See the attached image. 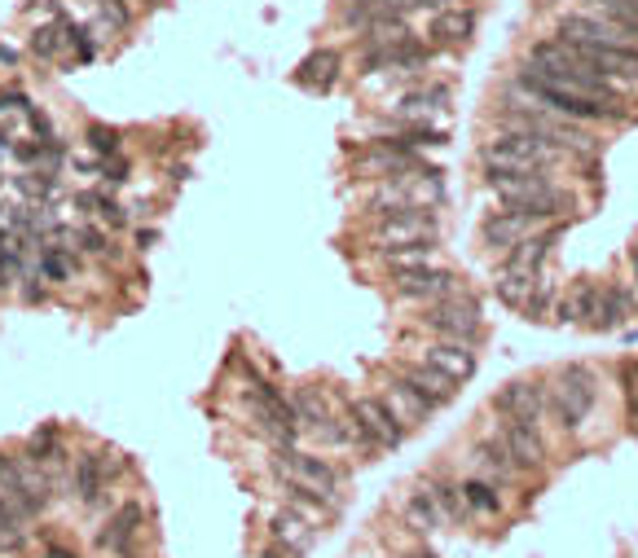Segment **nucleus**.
Instances as JSON below:
<instances>
[{"instance_id":"1","label":"nucleus","mask_w":638,"mask_h":558,"mask_svg":"<svg viewBox=\"0 0 638 558\" xmlns=\"http://www.w3.org/2000/svg\"><path fill=\"white\" fill-rule=\"evenodd\" d=\"M506 102H528V106H542L550 110V115L559 119H572V124H630L634 110L630 102H612V97H590V93H577V88L550 80V75H542L537 66H520L511 80V93H506Z\"/></svg>"},{"instance_id":"2","label":"nucleus","mask_w":638,"mask_h":558,"mask_svg":"<svg viewBox=\"0 0 638 558\" xmlns=\"http://www.w3.org/2000/svg\"><path fill=\"white\" fill-rule=\"evenodd\" d=\"M528 66H537V71L550 75V80L577 88V93H590V97H612V102H630V97L638 93V84L616 80V75L599 71V66H590L586 58H577V53H572L559 36H555V40H537L533 49H528Z\"/></svg>"},{"instance_id":"3","label":"nucleus","mask_w":638,"mask_h":558,"mask_svg":"<svg viewBox=\"0 0 638 558\" xmlns=\"http://www.w3.org/2000/svg\"><path fill=\"white\" fill-rule=\"evenodd\" d=\"M489 189L498 194V203L515 216H524L533 229L559 225L572 211V194L564 185H555L550 176H502V172H484Z\"/></svg>"},{"instance_id":"4","label":"nucleus","mask_w":638,"mask_h":558,"mask_svg":"<svg viewBox=\"0 0 638 558\" xmlns=\"http://www.w3.org/2000/svg\"><path fill=\"white\" fill-rule=\"evenodd\" d=\"M480 163H484V172H502V176H550L555 167L568 163V154L555 150L542 137H533V132L498 128L484 141Z\"/></svg>"},{"instance_id":"5","label":"nucleus","mask_w":638,"mask_h":558,"mask_svg":"<svg viewBox=\"0 0 638 558\" xmlns=\"http://www.w3.org/2000/svg\"><path fill=\"white\" fill-rule=\"evenodd\" d=\"M498 128H515V132H533V137L550 141L555 150L577 154V159H594L599 154V141L586 124H572V119H559L542 106H528V102H506L498 115Z\"/></svg>"},{"instance_id":"6","label":"nucleus","mask_w":638,"mask_h":558,"mask_svg":"<svg viewBox=\"0 0 638 558\" xmlns=\"http://www.w3.org/2000/svg\"><path fill=\"white\" fill-rule=\"evenodd\" d=\"M273 475H278L286 488H295V493L326 501L330 510L344 506V479H339V471L326 462L322 453L295 449V444L291 449H278V457H273Z\"/></svg>"},{"instance_id":"7","label":"nucleus","mask_w":638,"mask_h":558,"mask_svg":"<svg viewBox=\"0 0 638 558\" xmlns=\"http://www.w3.org/2000/svg\"><path fill=\"white\" fill-rule=\"evenodd\" d=\"M546 414L559 422V431H581L599 405V374L590 365H564L555 374V387H546Z\"/></svg>"},{"instance_id":"8","label":"nucleus","mask_w":638,"mask_h":558,"mask_svg":"<svg viewBox=\"0 0 638 558\" xmlns=\"http://www.w3.org/2000/svg\"><path fill=\"white\" fill-rule=\"evenodd\" d=\"M247 409H251V418H256V427L269 435L278 449H291L295 440H300V418H295V405H291V396L278 392V387L269 383V378H260L256 370H247Z\"/></svg>"},{"instance_id":"9","label":"nucleus","mask_w":638,"mask_h":558,"mask_svg":"<svg viewBox=\"0 0 638 558\" xmlns=\"http://www.w3.org/2000/svg\"><path fill=\"white\" fill-rule=\"evenodd\" d=\"M374 251H401V247H436L440 242V220L432 207H396L374 216L370 225Z\"/></svg>"},{"instance_id":"10","label":"nucleus","mask_w":638,"mask_h":558,"mask_svg":"<svg viewBox=\"0 0 638 558\" xmlns=\"http://www.w3.org/2000/svg\"><path fill=\"white\" fill-rule=\"evenodd\" d=\"M423 326L440 334V339H458V343H476L484 321H480V304L471 295H449V299H436V304L423 308Z\"/></svg>"},{"instance_id":"11","label":"nucleus","mask_w":638,"mask_h":558,"mask_svg":"<svg viewBox=\"0 0 638 558\" xmlns=\"http://www.w3.org/2000/svg\"><path fill=\"white\" fill-rule=\"evenodd\" d=\"M392 290L410 304H436V299H449L458 295L462 282L454 269H440V264H418V269H396L392 273Z\"/></svg>"},{"instance_id":"12","label":"nucleus","mask_w":638,"mask_h":558,"mask_svg":"<svg viewBox=\"0 0 638 558\" xmlns=\"http://www.w3.org/2000/svg\"><path fill=\"white\" fill-rule=\"evenodd\" d=\"M559 36H564V40H590V44H612V49H634L638 53V27H625V22L586 14V9L559 18Z\"/></svg>"},{"instance_id":"13","label":"nucleus","mask_w":638,"mask_h":558,"mask_svg":"<svg viewBox=\"0 0 638 558\" xmlns=\"http://www.w3.org/2000/svg\"><path fill=\"white\" fill-rule=\"evenodd\" d=\"M546 383L537 378H515L506 383L498 396H493V414L506 418V422H528V427H542L546 418Z\"/></svg>"},{"instance_id":"14","label":"nucleus","mask_w":638,"mask_h":558,"mask_svg":"<svg viewBox=\"0 0 638 558\" xmlns=\"http://www.w3.org/2000/svg\"><path fill=\"white\" fill-rule=\"evenodd\" d=\"M141 528H146V506H141V501H124V506H115L110 519L102 523L97 545H102L110 558H137Z\"/></svg>"},{"instance_id":"15","label":"nucleus","mask_w":638,"mask_h":558,"mask_svg":"<svg viewBox=\"0 0 638 558\" xmlns=\"http://www.w3.org/2000/svg\"><path fill=\"white\" fill-rule=\"evenodd\" d=\"M348 414L366 427V435L374 440V449H396V444L405 440V431H410L401 418H396V409L388 405V396H361V400H352Z\"/></svg>"},{"instance_id":"16","label":"nucleus","mask_w":638,"mask_h":558,"mask_svg":"<svg viewBox=\"0 0 638 558\" xmlns=\"http://www.w3.org/2000/svg\"><path fill=\"white\" fill-rule=\"evenodd\" d=\"M115 457L110 453H80L75 457V466H71V493L80 497V506H102V497L110 493V479H115Z\"/></svg>"},{"instance_id":"17","label":"nucleus","mask_w":638,"mask_h":558,"mask_svg":"<svg viewBox=\"0 0 638 558\" xmlns=\"http://www.w3.org/2000/svg\"><path fill=\"white\" fill-rule=\"evenodd\" d=\"M498 440L506 444V453L515 457V466L528 475V471H542L546 466V440H542V427H528V422H498Z\"/></svg>"},{"instance_id":"18","label":"nucleus","mask_w":638,"mask_h":558,"mask_svg":"<svg viewBox=\"0 0 638 558\" xmlns=\"http://www.w3.org/2000/svg\"><path fill=\"white\" fill-rule=\"evenodd\" d=\"M418 361L432 365L436 374H445L449 383H467L471 374H476V343H458V339H440L432 348L418 352Z\"/></svg>"},{"instance_id":"19","label":"nucleus","mask_w":638,"mask_h":558,"mask_svg":"<svg viewBox=\"0 0 638 558\" xmlns=\"http://www.w3.org/2000/svg\"><path fill=\"white\" fill-rule=\"evenodd\" d=\"M480 27V14L467 5H449V9H436L432 14V27H427V40L440 44V49H462Z\"/></svg>"},{"instance_id":"20","label":"nucleus","mask_w":638,"mask_h":558,"mask_svg":"<svg viewBox=\"0 0 638 558\" xmlns=\"http://www.w3.org/2000/svg\"><path fill=\"white\" fill-rule=\"evenodd\" d=\"M269 545H278V550H286L291 558H304V554H313V545H317V528L286 506L269 519Z\"/></svg>"},{"instance_id":"21","label":"nucleus","mask_w":638,"mask_h":558,"mask_svg":"<svg viewBox=\"0 0 638 558\" xmlns=\"http://www.w3.org/2000/svg\"><path fill=\"white\" fill-rule=\"evenodd\" d=\"M528 233H537L533 225H528L524 216H515V211H493V216H484V225H480V242L489 247L493 255H511L520 242L528 238Z\"/></svg>"},{"instance_id":"22","label":"nucleus","mask_w":638,"mask_h":558,"mask_svg":"<svg viewBox=\"0 0 638 558\" xmlns=\"http://www.w3.org/2000/svg\"><path fill=\"white\" fill-rule=\"evenodd\" d=\"M555 238H559V225H550V229H542V233H528V238H524L511 255H502V269L537 277V273H542V264L550 260V247H555Z\"/></svg>"},{"instance_id":"23","label":"nucleus","mask_w":638,"mask_h":558,"mask_svg":"<svg viewBox=\"0 0 638 558\" xmlns=\"http://www.w3.org/2000/svg\"><path fill=\"white\" fill-rule=\"evenodd\" d=\"M471 462H476V471L489 479V484H515L524 471L515 466V457L506 453V444L498 435H489V440H480L476 449H471Z\"/></svg>"},{"instance_id":"24","label":"nucleus","mask_w":638,"mask_h":558,"mask_svg":"<svg viewBox=\"0 0 638 558\" xmlns=\"http://www.w3.org/2000/svg\"><path fill=\"white\" fill-rule=\"evenodd\" d=\"M599 299H603V286L599 282H577L568 295L555 299V317L559 321H577V326H590L599 321Z\"/></svg>"},{"instance_id":"25","label":"nucleus","mask_w":638,"mask_h":558,"mask_svg":"<svg viewBox=\"0 0 638 558\" xmlns=\"http://www.w3.org/2000/svg\"><path fill=\"white\" fill-rule=\"evenodd\" d=\"M396 378H401V383L410 387V392H418V396H423V400H427V405H432V409H445L449 400H454V392H458V383H449L445 374H436L432 365H423V361H418L414 370L396 374Z\"/></svg>"},{"instance_id":"26","label":"nucleus","mask_w":638,"mask_h":558,"mask_svg":"<svg viewBox=\"0 0 638 558\" xmlns=\"http://www.w3.org/2000/svg\"><path fill=\"white\" fill-rule=\"evenodd\" d=\"M445 106H449V88H445V84H427V88H414V93H405L392 110H396L401 119H410V124H427L432 115H445Z\"/></svg>"},{"instance_id":"27","label":"nucleus","mask_w":638,"mask_h":558,"mask_svg":"<svg viewBox=\"0 0 638 558\" xmlns=\"http://www.w3.org/2000/svg\"><path fill=\"white\" fill-rule=\"evenodd\" d=\"M634 308H638V295H630V286L608 282V286H603V299H599V321H594V330L625 326V321L634 317Z\"/></svg>"},{"instance_id":"28","label":"nucleus","mask_w":638,"mask_h":558,"mask_svg":"<svg viewBox=\"0 0 638 558\" xmlns=\"http://www.w3.org/2000/svg\"><path fill=\"white\" fill-rule=\"evenodd\" d=\"M388 405L396 409V418H401L405 427H418V422H427V418L436 414V409L427 405V400L418 396V392H410L401 378H392V383H388Z\"/></svg>"},{"instance_id":"29","label":"nucleus","mask_w":638,"mask_h":558,"mask_svg":"<svg viewBox=\"0 0 638 558\" xmlns=\"http://www.w3.org/2000/svg\"><path fill=\"white\" fill-rule=\"evenodd\" d=\"M295 80H300L304 88H330L339 80V53H308V58L300 62V71H295Z\"/></svg>"},{"instance_id":"30","label":"nucleus","mask_w":638,"mask_h":558,"mask_svg":"<svg viewBox=\"0 0 638 558\" xmlns=\"http://www.w3.org/2000/svg\"><path fill=\"white\" fill-rule=\"evenodd\" d=\"M291 405H295V418H300V431H322L335 422V414H330V405H326V396H317L313 387H304V392H295L291 396Z\"/></svg>"},{"instance_id":"31","label":"nucleus","mask_w":638,"mask_h":558,"mask_svg":"<svg viewBox=\"0 0 638 558\" xmlns=\"http://www.w3.org/2000/svg\"><path fill=\"white\" fill-rule=\"evenodd\" d=\"M405 523H410L414 532H436L440 523V506H436V493H432V484L427 488H418V493H410V501H405Z\"/></svg>"},{"instance_id":"32","label":"nucleus","mask_w":638,"mask_h":558,"mask_svg":"<svg viewBox=\"0 0 638 558\" xmlns=\"http://www.w3.org/2000/svg\"><path fill=\"white\" fill-rule=\"evenodd\" d=\"M462 501H467V510H476V515H502V497H498V484H489V479H462Z\"/></svg>"},{"instance_id":"33","label":"nucleus","mask_w":638,"mask_h":558,"mask_svg":"<svg viewBox=\"0 0 638 558\" xmlns=\"http://www.w3.org/2000/svg\"><path fill=\"white\" fill-rule=\"evenodd\" d=\"M80 269V251L75 247H44L40 251V273L49 277V282H66V277H75Z\"/></svg>"},{"instance_id":"34","label":"nucleus","mask_w":638,"mask_h":558,"mask_svg":"<svg viewBox=\"0 0 638 558\" xmlns=\"http://www.w3.org/2000/svg\"><path fill=\"white\" fill-rule=\"evenodd\" d=\"M75 207H84L88 216H97L102 225H110V229H124L128 225V211L115 203V198H102V194H80L75 198Z\"/></svg>"},{"instance_id":"35","label":"nucleus","mask_w":638,"mask_h":558,"mask_svg":"<svg viewBox=\"0 0 638 558\" xmlns=\"http://www.w3.org/2000/svg\"><path fill=\"white\" fill-rule=\"evenodd\" d=\"M542 277V273H537ZM537 277H528V273H511V269H502L498 277V299L506 308H524V299H528V290H533Z\"/></svg>"},{"instance_id":"36","label":"nucleus","mask_w":638,"mask_h":558,"mask_svg":"<svg viewBox=\"0 0 638 558\" xmlns=\"http://www.w3.org/2000/svg\"><path fill=\"white\" fill-rule=\"evenodd\" d=\"M22 541H27V519H22L9 501H0V554L18 550Z\"/></svg>"},{"instance_id":"37","label":"nucleus","mask_w":638,"mask_h":558,"mask_svg":"<svg viewBox=\"0 0 638 558\" xmlns=\"http://www.w3.org/2000/svg\"><path fill=\"white\" fill-rule=\"evenodd\" d=\"M555 282H546V277H537L533 282V290H528V299H524V317L528 321H542V317H550V312H555Z\"/></svg>"},{"instance_id":"38","label":"nucleus","mask_w":638,"mask_h":558,"mask_svg":"<svg viewBox=\"0 0 638 558\" xmlns=\"http://www.w3.org/2000/svg\"><path fill=\"white\" fill-rule=\"evenodd\" d=\"M62 49H71V44H66V27H40L36 36H31V53L44 62H58Z\"/></svg>"},{"instance_id":"39","label":"nucleus","mask_w":638,"mask_h":558,"mask_svg":"<svg viewBox=\"0 0 638 558\" xmlns=\"http://www.w3.org/2000/svg\"><path fill=\"white\" fill-rule=\"evenodd\" d=\"M432 493H436L440 519H449V523H462V519L471 515V510H467V501H462V488H458V484H432Z\"/></svg>"},{"instance_id":"40","label":"nucleus","mask_w":638,"mask_h":558,"mask_svg":"<svg viewBox=\"0 0 638 558\" xmlns=\"http://www.w3.org/2000/svg\"><path fill=\"white\" fill-rule=\"evenodd\" d=\"M586 14H599V18L625 22V27H638V0H590Z\"/></svg>"},{"instance_id":"41","label":"nucleus","mask_w":638,"mask_h":558,"mask_svg":"<svg viewBox=\"0 0 638 558\" xmlns=\"http://www.w3.org/2000/svg\"><path fill=\"white\" fill-rule=\"evenodd\" d=\"M383 264L396 269H418V264H436V247H401V251H383Z\"/></svg>"},{"instance_id":"42","label":"nucleus","mask_w":638,"mask_h":558,"mask_svg":"<svg viewBox=\"0 0 638 558\" xmlns=\"http://www.w3.org/2000/svg\"><path fill=\"white\" fill-rule=\"evenodd\" d=\"M71 242H75V251L80 255H110V238L102 229H88V225H80L71 233Z\"/></svg>"},{"instance_id":"43","label":"nucleus","mask_w":638,"mask_h":558,"mask_svg":"<svg viewBox=\"0 0 638 558\" xmlns=\"http://www.w3.org/2000/svg\"><path fill=\"white\" fill-rule=\"evenodd\" d=\"M88 145H93L97 154H119V132L93 124V128H88Z\"/></svg>"},{"instance_id":"44","label":"nucleus","mask_w":638,"mask_h":558,"mask_svg":"<svg viewBox=\"0 0 638 558\" xmlns=\"http://www.w3.org/2000/svg\"><path fill=\"white\" fill-rule=\"evenodd\" d=\"M44 558H80V554H71V550H62V545H49V550H44Z\"/></svg>"},{"instance_id":"45","label":"nucleus","mask_w":638,"mask_h":558,"mask_svg":"<svg viewBox=\"0 0 638 558\" xmlns=\"http://www.w3.org/2000/svg\"><path fill=\"white\" fill-rule=\"evenodd\" d=\"M260 558H291V554H286V550H278V545H269V550H264Z\"/></svg>"},{"instance_id":"46","label":"nucleus","mask_w":638,"mask_h":558,"mask_svg":"<svg viewBox=\"0 0 638 558\" xmlns=\"http://www.w3.org/2000/svg\"><path fill=\"white\" fill-rule=\"evenodd\" d=\"M630 264H634V295H638V247L630 251Z\"/></svg>"},{"instance_id":"47","label":"nucleus","mask_w":638,"mask_h":558,"mask_svg":"<svg viewBox=\"0 0 638 558\" xmlns=\"http://www.w3.org/2000/svg\"><path fill=\"white\" fill-rule=\"evenodd\" d=\"M0 62H5V66H9V62H18V53H14V49H0Z\"/></svg>"},{"instance_id":"48","label":"nucleus","mask_w":638,"mask_h":558,"mask_svg":"<svg viewBox=\"0 0 638 558\" xmlns=\"http://www.w3.org/2000/svg\"><path fill=\"white\" fill-rule=\"evenodd\" d=\"M410 558H436V554H427V550H418V554H410Z\"/></svg>"}]
</instances>
